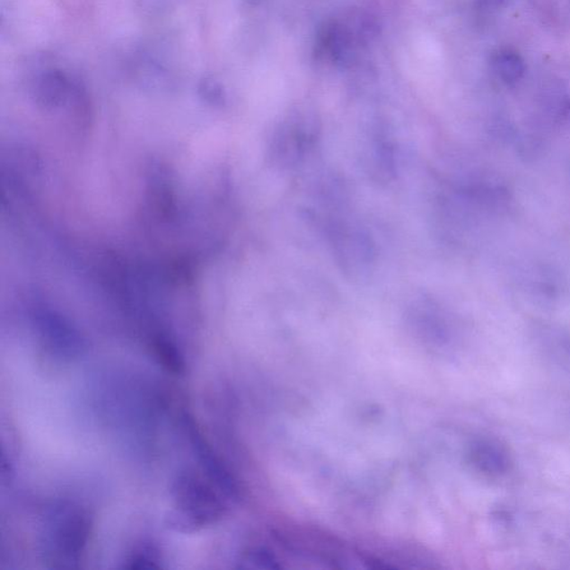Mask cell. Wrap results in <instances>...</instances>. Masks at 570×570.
<instances>
[{
  "label": "cell",
  "mask_w": 570,
  "mask_h": 570,
  "mask_svg": "<svg viewBox=\"0 0 570 570\" xmlns=\"http://www.w3.org/2000/svg\"><path fill=\"white\" fill-rule=\"evenodd\" d=\"M52 544L60 558L76 559V556L85 545L87 521L80 513L71 509H60L55 516L52 531Z\"/></svg>",
  "instance_id": "obj_3"
},
{
  "label": "cell",
  "mask_w": 570,
  "mask_h": 570,
  "mask_svg": "<svg viewBox=\"0 0 570 570\" xmlns=\"http://www.w3.org/2000/svg\"><path fill=\"white\" fill-rule=\"evenodd\" d=\"M213 483V481H211ZM193 472H183L175 480L173 495L176 502L174 526L183 530H197L224 516L229 495L219 487H213Z\"/></svg>",
  "instance_id": "obj_1"
},
{
  "label": "cell",
  "mask_w": 570,
  "mask_h": 570,
  "mask_svg": "<svg viewBox=\"0 0 570 570\" xmlns=\"http://www.w3.org/2000/svg\"><path fill=\"white\" fill-rule=\"evenodd\" d=\"M315 136L312 120L305 116L296 115L282 125L276 133V143L273 145V154L282 163H294L303 154L305 147L311 143Z\"/></svg>",
  "instance_id": "obj_4"
},
{
  "label": "cell",
  "mask_w": 570,
  "mask_h": 570,
  "mask_svg": "<svg viewBox=\"0 0 570 570\" xmlns=\"http://www.w3.org/2000/svg\"><path fill=\"white\" fill-rule=\"evenodd\" d=\"M365 22L354 17L346 20H331L319 30L317 36L318 57L331 63H342L349 59L361 39H364Z\"/></svg>",
  "instance_id": "obj_2"
},
{
  "label": "cell",
  "mask_w": 570,
  "mask_h": 570,
  "mask_svg": "<svg viewBox=\"0 0 570 570\" xmlns=\"http://www.w3.org/2000/svg\"><path fill=\"white\" fill-rule=\"evenodd\" d=\"M478 456L480 457V462L490 470H500V466H503L504 463V456L497 449L481 448Z\"/></svg>",
  "instance_id": "obj_6"
},
{
  "label": "cell",
  "mask_w": 570,
  "mask_h": 570,
  "mask_svg": "<svg viewBox=\"0 0 570 570\" xmlns=\"http://www.w3.org/2000/svg\"><path fill=\"white\" fill-rule=\"evenodd\" d=\"M495 73L507 85L516 84L526 73L522 57L512 49H502L493 58Z\"/></svg>",
  "instance_id": "obj_5"
}]
</instances>
